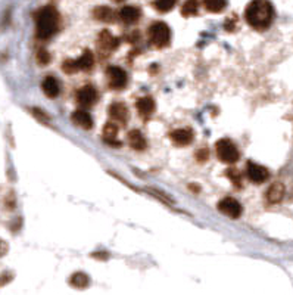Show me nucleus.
Masks as SVG:
<instances>
[{
    "instance_id": "f257e3e1",
    "label": "nucleus",
    "mask_w": 293,
    "mask_h": 295,
    "mask_svg": "<svg viewBox=\"0 0 293 295\" xmlns=\"http://www.w3.org/2000/svg\"><path fill=\"white\" fill-rule=\"evenodd\" d=\"M246 22L258 31L267 30L274 21V8L268 0H252L245 11Z\"/></svg>"
},
{
    "instance_id": "f03ea898",
    "label": "nucleus",
    "mask_w": 293,
    "mask_h": 295,
    "mask_svg": "<svg viewBox=\"0 0 293 295\" xmlns=\"http://www.w3.org/2000/svg\"><path fill=\"white\" fill-rule=\"evenodd\" d=\"M59 27V14L53 6H45L35 14V28L40 39H49Z\"/></svg>"
},
{
    "instance_id": "7ed1b4c3",
    "label": "nucleus",
    "mask_w": 293,
    "mask_h": 295,
    "mask_svg": "<svg viewBox=\"0 0 293 295\" xmlns=\"http://www.w3.org/2000/svg\"><path fill=\"white\" fill-rule=\"evenodd\" d=\"M148 34H149L151 43L155 48H158V49H162V48H165V46L170 45L171 30H170V27L165 22H155L154 25H151Z\"/></svg>"
},
{
    "instance_id": "20e7f679",
    "label": "nucleus",
    "mask_w": 293,
    "mask_h": 295,
    "mask_svg": "<svg viewBox=\"0 0 293 295\" xmlns=\"http://www.w3.org/2000/svg\"><path fill=\"white\" fill-rule=\"evenodd\" d=\"M215 149H216L218 158L221 160L223 163H226V164H234L240 157L239 149L230 139L218 140L216 145H215Z\"/></svg>"
},
{
    "instance_id": "39448f33",
    "label": "nucleus",
    "mask_w": 293,
    "mask_h": 295,
    "mask_svg": "<svg viewBox=\"0 0 293 295\" xmlns=\"http://www.w3.org/2000/svg\"><path fill=\"white\" fill-rule=\"evenodd\" d=\"M93 66V53L90 50H84V53L78 59H66L62 68L68 74H74L77 71H89Z\"/></svg>"
},
{
    "instance_id": "423d86ee",
    "label": "nucleus",
    "mask_w": 293,
    "mask_h": 295,
    "mask_svg": "<svg viewBox=\"0 0 293 295\" xmlns=\"http://www.w3.org/2000/svg\"><path fill=\"white\" fill-rule=\"evenodd\" d=\"M117 48H118V40L108 30H103L99 34V39H97V50H99L100 56L111 55Z\"/></svg>"
},
{
    "instance_id": "0eeeda50",
    "label": "nucleus",
    "mask_w": 293,
    "mask_h": 295,
    "mask_svg": "<svg viewBox=\"0 0 293 295\" xmlns=\"http://www.w3.org/2000/svg\"><path fill=\"white\" fill-rule=\"evenodd\" d=\"M106 74H108L109 84H111L112 89L121 90L127 86V74L120 66H109L106 69Z\"/></svg>"
},
{
    "instance_id": "6e6552de",
    "label": "nucleus",
    "mask_w": 293,
    "mask_h": 295,
    "mask_svg": "<svg viewBox=\"0 0 293 295\" xmlns=\"http://www.w3.org/2000/svg\"><path fill=\"white\" fill-rule=\"evenodd\" d=\"M246 173H247L249 180L252 183H256V184H261V183L267 181V179L270 177V171L265 167L256 164V163H252V161L247 163Z\"/></svg>"
},
{
    "instance_id": "1a4fd4ad",
    "label": "nucleus",
    "mask_w": 293,
    "mask_h": 295,
    "mask_svg": "<svg viewBox=\"0 0 293 295\" xmlns=\"http://www.w3.org/2000/svg\"><path fill=\"white\" fill-rule=\"evenodd\" d=\"M218 210L221 211L223 214L231 217V218L240 217V214H242V211H243L240 202L236 201L234 198H224L221 202L218 204Z\"/></svg>"
},
{
    "instance_id": "9d476101",
    "label": "nucleus",
    "mask_w": 293,
    "mask_h": 295,
    "mask_svg": "<svg viewBox=\"0 0 293 295\" xmlns=\"http://www.w3.org/2000/svg\"><path fill=\"white\" fill-rule=\"evenodd\" d=\"M77 100L81 106H92L97 100V92L92 86H84L77 92Z\"/></svg>"
},
{
    "instance_id": "9b49d317",
    "label": "nucleus",
    "mask_w": 293,
    "mask_h": 295,
    "mask_svg": "<svg viewBox=\"0 0 293 295\" xmlns=\"http://www.w3.org/2000/svg\"><path fill=\"white\" fill-rule=\"evenodd\" d=\"M170 137L177 146H186L193 142V131L190 129H177L170 134Z\"/></svg>"
},
{
    "instance_id": "f8f14e48",
    "label": "nucleus",
    "mask_w": 293,
    "mask_h": 295,
    "mask_svg": "<svg viewBox=\"0 0 293 295\" xmlns=\"http://www.w3.org/2000/svg\"><path fill=\"white\" fill-rule=\"evenodd\" d=\"M109 115H111L112 120L121 123V124H125L127 120H128V111H127V106L124 103H112L109 106Z\"/></svg>"
},
{
    "instance_id": "ddd939ff",
    "label": "nucleus",
    "mask_w": 293,
    "mask_h": 295,
    "mask_svg": "<svg viewBox=\"0 0 293 295\" xmlns=\"http://www.w3.org/2000/svg\"><path fill=\"white\" fill-rule=\"evenodd\" d=\"M137 106V111H139V114L143 117V118H148L154 114V111H155V102L152 98L149 96H144V98H140L136 103Z\"/></svg>"
},
{
    "instance_id": "4468645a",
    "label": "nucleus",
    "mask_w": 293,
    "mask_h": 295,
    "mask_svg": "<svg viewBox=\"0 0 293 295\" xmlns=\"http://www.w3.org/2000/svg\"><path fill=\"white\" fill-rule=\"evenodd\" d=\"M72 121H74L76 126L84 129V130H90L93 127V120L92 115L84 109H77L74 114H72Z\"/></svg>"
},
{
    "instance_id": "2eb2a0df",
    "label": "nucleus",
    "mask_w": 293,
    "mask_h": 295,
    "mask_svg": "<svg viewBox=\"0 0 293 295\" xmlns=\"http://www.w3.org/2000/svg\"><path fill=\"white\" fill-rule=\"evenodd\" d=\"M284 198V184L283 183H273L267 191V201L270 204H278Z\"/></svg>"
},
{
    "instance_id": "dca6fc26",
    "label": "nucleus",
    "mask_w": 293,
    "mask_h": 295,
    "mask_svg": "<svg viewBox=\"0 0 293 295\" xmlns=\"http://www.w3.org/2000/svg\"><path fill=\"white\" fill-rule=\"evenodd\" d=\"M118 127L114 123H108L103 129V140L111 146H121V142L117 139Z\"/></svg>"
},
{
    "instance_id": "f3484780",
    "label": "nucleus",
    "mask_w": 293,
    "mask_h": 295,
    "mask_svg": "<svg viewBox=\"0 0 293 295\" xmlns=\"http://www.w3.org/2000/svg\"><path fill=\"white\" fill-rule=\"evenodd\" d=\"M128 143L136 151H143V149H146V146H148L146 139H144V136L141 134L140 130H131L128 133Z\"/></svg>"
},
{
    "instance_id": "a211bd4d",
    "label": "nucleus",
    "mask_w": 293,
    "mask_h": 295,
    "mask_svg": "<svg viewBox=\"0 0 293 295\" xmlns=\"http://www.w3.org/2000/svg\"><path fill=\"white\" fill-rule=\"evenodd\" d=\"M120 18L125 24H134L140 18V9L136 8V6H124L120 11Z\"/></svg>"
},
{
    "instance_id": "6ab92c4d",
    "label": "nucleus",
    "mask_w": 293,
    "mask_h": 295,
    "mask_svg": "<svg viewBox=\"0 0 293 295\" xmlns=\"http://www.w3.org/2000/svg\"><path fill=\"white\" fill-rule=\"evenodd\" d=\"M42 89L47 98H56L59 95V83L55 77H46L42 83Z\"/></svg>"
},
{
    "instance_id": "aec40b11",
    "label": "nucleus",
    "mask_w": 293,
    "mask_h": 295,
    "mask_svg": "<svg viewBox=\"0 0 293 295\" xmlns=\"http://www.w3.org/2000/svg\"><path fill=\"white\" fill-rule=\"evenodd\" d=\"M94 18L102 21V22H112L115 19V14L111 8L108 6H97L93 12Z\"/></svg>"
},
{
    "instance_id": "412c9836",
    "label": "nucleus",
    "mask_w": 293,
    "mask_h": 295,
    "mask_svg": "<svg viewBox=\"0 0 293 295\" xmlns=\"http://www.w3.org/2000/svg\"><path fill=\"white\" fill-rule=\"evenodd\" d=\"M203 5L206 11L216 14V12H221L227 6V0H203Z\"/></svg>"
},
{
    "instance_id": "4be33fe9",
    "label": "nucleus",
    "mask_w": 293,
    "mask_h": 295,
    "mask_svg": "<svg viewBox=\"0 0 293 295\" xmlns=\"http://www.w3.org/2000/svg\"><path fill=\"white\" fill-rule=\"evenodd\" d=\"M69 283H71L72 286H74V288H86V286L90 283V279H89V276H87L86 273L78 272V273H74V275H72Z\"/></svg>"
},
{
    "instance_id": "5701e85b",
    "label": "nucleus",
    "mask_w": 293,
    "mask_h": 295,
    "mask_svg": "<svg viewBox=\"0 0 293 295\" xmlns=\"http://www.w3.org/2000/svg\"><path fill=\"white\" fill-rule=\"evenodd\" d=\"M198 8H199L198 0H187L181 8V14H183V16H193L198 14Z\"/></svg>"
},
{
    "instance_id": "b1692460",
    "label": "nucleus",
    "mask_w": 293,
    "mask_h": 295,
    "mask_svg": "<svg viewBox=\"0 0 293 295\" xmlns=\"http://www.w3.org/2000/svg\"><path fill=\"white\" fill-rule=\"evenodd\" d=\"M177 0H155V8L159 11V12H168L174 8Z\"/></svg>"
},
{
    "instance_id": "393cba45",
    "label": "nucleus",
    "mask_w": 293,
    "mask_h": 295,
    "mask_svg": "<svg viewBox=\"0 0 293 295\" xmlns=\"http://www.w3.org/2000/svg\"><path fill=\"white\" fill-rule=\"evenodd\" d=\"M227 176L230 177V180L236 184V186H240V179H242V176H240V173H239L236 168H229V170H227Z\"/></svg>"
},
{
    "instance_id": "a878e982",
    "label": "nucleus",
    "mask_w": 293,
    "mask_h": 295,
    "mask_svg": "<svg viewBox=\"0 0 293 295\" xmlns=\"http://www.w3.org/2000/svg\"><path fill=\"white\" fill-rule=\"evenodd\" d=\"M32 114L35 115V118H37L40 123H46V124H49V117H47L45 113H42L40 109H37V108L32 109Z\"/></svg>"
},
{
    "instance_id": "bb28decb",
    "label": "nucleus",
    "mask_w": 293,
    "mask_h": 295,
    "mask_svg": "<svg viewBox=\"0 0 293 295\" xmlns=\"http://www.w3.org/2000/svg\"><path fill=\"white\" fill-rule=\"evenodd\" d=\"M37 59H39L40 64L46 65V64H49V61H50V55H49L45 49H40L39 53H37Z\"/></svg>"
},
{
    "instance_id": "cd10ccee",
    "label": "nucleus",
    "mask_w": 293,
    "mask_h": 295,
    "mask_svg": "<svg viewBox=\"0 0 293 295\" xmlns=\"http://www.w3.org/2000/svg\"><path fill=\"white\" fill-rule=\"evenodd\" d=\"M208 155H209V152H208V149H200L199 152H198V155H196V158H198V161H200V163H203L205 160H208Z\"/></svg>"
},
{
    "instance_id": "c85d7f7f",
    "label": "nucleus",
    "mask_w": 293,
    "mask_h": 295,
    "mask_svg": "<svg viewBox=\"0 0 293 295\" xmlns=\"http://www.w3.org/2000/svg\"><path fill=\"white\" fill-rule=\"evenodd\" d=\"M6 252H8V244L3 242V241H0V257H3Z\"/></svg>"
},
{
    "instance_id": "c756f323",
    "label": "nucleus",
    "mask_w": 293,
    "mask_h": 295,
    "mask_svg": "<svg viewBox=\"0 0 293 295\" xmlns=\"http://www.w3.org/2000/svg\"><path fill=\"white\" fill-rule=\"evenodd\" d=\"M94 257H100V258H106L108 254H94Z\"/></svg>"
},
{
    "instance_id": "7c9ffc66",
    "label": "nucleus",
    "mask_w": 293,
    "mask_h": 295,
    "mask_svg": "<svg viewBox=\"0 0 293 295\" xmlns=\"http://www.w3.org/2000/svg\"><path fill=\"white\" fill-rule=\"evenodd\" d=\"M112 2H115V3H121V2H124V0H112Z\"/></svg>"
}]
</instances>
